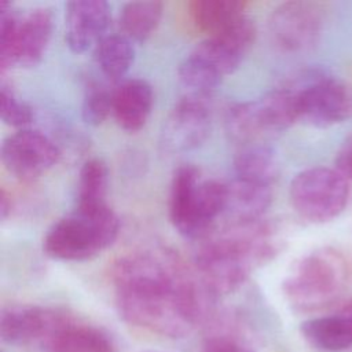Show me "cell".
<instances>
[{
    "label": "cell",
    "instance_id": "23",
    "mask_svg": "<svg viewBox=\"0 0 352 352\" xmlns=\"http://www.w3.org/2000/svg\"><path fill=\"white\" fill-rule=\"evenodd\" d=\"M109 170L99 158L85 161L80 169L76 206H91L106 204Z\"/></svg>",
    "mask_w": 352,
    "mask_h": 352
},
{
    "label": "cell",
    "instance_id": "27",
    "mask_svg": "<svg viewBox=\"0 0 352 352\" xmlns=\"http://www.w3.org/2000/svg\"><path fill=\"white\" fill-rule=\"evenodd\" d=\"M336 170L352 180V136L346 138L336 155Z\"/></svg>",
    "mask_w": 352,
    "mask_h": 352
},
{
    "label": "cell",
    "instance_id": "14",
    "mask_svg": "<svg viewBox=\"0 0 352 352\" xmlns=\"http://www.w3.org/2000/svg\"><path fill=\"white\" fill-rule=\"evenodd\" d=\"M111 12L109 3L103 0L69 1L65 11V40L67 47L81 54L89 50L106 36Z\"/></svg>",
    "mask_w": 352,
    "mask_h": 352
},
{
    "label": "cell",
    "instance_id": "22",
    "mask_svg": "<svg viewBox=\"0 0 352 352\" xmlns=\"http://www.w3.org/2000/svg\"><path fill=\"white\" fill-rule=\"evenodd\" d=\"M279 166L275 153L264 144L242 147L234 158V176L274 186Z\"/></svg>",
    "mask_w": 352,
    "mask_h": 352
},
{
    "label": "cell",
    "instance_id": "7",
    "mask_svg": "<svg viewBox=\"0 0 352 352\" xmlns=\"http://www.w3.org/2000/svg\"><path fill=\"white\" fill-rule=\"evenodd\" d=\"M54 30L50 8L37 7L18 14L7 1L0 3V67L36 66L44 56Z\"/></svg>",
    "mask_w": 352,
    "mask_h": 352
},
{
    "label": "cell",
    "instance_id": "1",
    "mask_svg": "<svg viewBox=\"0 0 352 352\" xmlns=\"http://www.w3.org/2000/svg\"><path fill=\"white\" fill-rule=\"evenodd\" d=\"M110 278L122 320L170 338L186 337L204 323L216 298L195 268L166 248L124 254Z\"/></svg>",
    "mask_w": 352,
    "mask_h": 352
},
{
    "label": "cell",
    "instance_id": "11",
    "mask_svg": "<svg viewBox=\"0 0 352 352\" xmlns=\"http://www.w3.org/2000/svg\"><path fill=\"white\" fill-rule=\"evenodd\" d=\"M60 158L55 142L40 131L19 129L1 144V162L16 179L30 182L50 170Z\"/></svg>",
    "mask_w": 352,
    "mask_h": 352
},
{
    "label": "cell",
    "instance_id": "17",
    "mask_svg": "<svg viewBox=\"0 0 352 352\" xmlns=\"http://www.w3.org/2000/svg\"><path fill=\"white\" fill-rule=\"evenodd\" d=\"M226 213L232 221L260 220L272 201V186L235 177L226 183Z\"/></svg>",
    "mask_w": 352,
    "mask_h": 352
},
{
    "label": "cell",
    "instance_id": "16",
    "mask_svg": "<svg viewBox=\"0 0 352 352\" xmlns=\"http://www.w3.org/2000/svg\"><path fill=\"white\" fill-rule=\"evenodd\" d=\"M153 102L151 85L142 78H129L113 91L111 113L124 131L138 132L147 122Z\"/></svg>",
    "mask_w": 352,
    "mask_h": 352
},
{
    "label": "cell",
    "instance_id": "28",
    "mask_svg": "<svg viewBox=\"0 0 352 352\" xmlns=\"http://www.w3.org/2000/svg\"><path fill=\"white\" fill-rule=\"evenodd\" d=\"M11 208H12L11 195L4 188H1V191H0V216L3 220H6L7 216L11 213Z\"/></svg>",
    "mask_w": 352,
    "mask_h": 352
},
{
    "label": "cell",
    "instance_id": "13",
    "mask_svg": "<svg viewBox=\"0 0 352 352\" xmlns=\"http://www.w3.org/2000/svg\"><path fill=\"white\" fill-rule=\"evenodd\" d=\"M65 311L40 305H8L0 314L1 340L11 345H41Z\"/></svg>",
    "mask_w": 352,
    "mask_h": 352
},
{
    "label": "cell",
    "instance_id": "20",
    "mask_svg": "<svg viewBox=\"0 0 352 352\" xmlns=\"http://www.w3.org/2000/svg\"><path fill=\"white\" fill-rule=\"evenodd\" d=\"M164 4L155 0L131 1L124 4L118 15L121 34L132 43H144L158 28Z\"/></svg>",
    "mask_w": 352,
    "mask_h": 352
},
{
    "label": "cell",
    "instance_id": "9",
    "mask_svg": "<svg viewBox=\"0 0 352 352\" xmlns=\"http://www.w3.org/2000/svg\"><path fill=\"white\" fill-rule=\"evenodd\" d=\"M290 85L297 92L300 120L312 126L329 128L352 114V94L333 76L311 72Z\"/></svg>",
    "mask_w": 352,
    "mask_h": 352
},
{
    "label": "cell",
    "instance_id": "4",
    "mask_svg": "<svg viewBox=\"0 0 352 352\" xmlns=\"http://www.w3.org/2000/svg\"><path fill=\"white\" fill-rule=\"evenodd\" d=\"M227 186L214 179H204L192 165L179 166L172 177L169 217L186 238H204L214 220L224 213Z\"/></svg>",
    "mask_w": 352,
    "mask_h": 352
},
{
    "label": "cell",
    "instance_id": "26",
    "mask_svg": "<svg viewBox=\"0 0 352 352\" xmlns=\"http://www.w3.org/2000/svg\"><path fill=\"white\" fill-rule=\"evenodd\" d=\"M199 352H254L248 345L228 336H214L208 338Z\"/></svg>",
    "mask_w": 352,
    "mask_h": 352
},
{
    "label": "cell",
    "instance_id": "10",
    "mask_svg": "<svg viewBox=\"0 0 352 352\" xmlns=\"http://www.w3.org/2000/svg\"><path fill=\"white\" fill-rule=\"evenodd\" d=\"M323 11L312 1H286L271 14L268 30L272 43L282 51L300 54L311 51L323 32Z\"/></svg>",
    "mask_w": 352,
    "mask_h": 352
},
{
    "label": "cell",
    "instance_id": "8",
    "mask_svg": "<svg viewBox=\"0 0 352 352\" xmlns=\"http://www.w3.org/2000/svg\"><path fill=\"white\" fill-rule=\"evenodd\" d=\"M289 197L298 216L312 223H324L344 210L349 197V186L336 169L316 166L294 176Z\"/></svg>",
    "mask_w": 352,
    "mask_h": 352
},
{
    "label": "cell",
    "instance_id": "21",
    "mask_svg": "<svg viewBox=\"0 0 352 352\" xmlns=\"http://www.w3.org/2000/svg\"><path fill=\"white\" fill-rule=\"evenodd\" d=\"M94 58L100 72L109 80L117 81L129 72L135 59V47L124 34H109L95 45Z\"/></svg>",
    "mask_w": 352,
    "mask_h": 352
},
{
    "label": "cell",
    "instance_id": "25",
    "mask_svg": "<svg viewBox=\"0 0 352 352\" xmlns=\"http://www.w3.org/2000/svg\"><path fill=\"white\" fill-rule=\"evenodd\" d=\"M0 98H1V120L4 124L22 128L29 125L33 121V110L29 104L19 100L14 91L3 81L0 85Z\"/></svg>",
    "mask_w": 352,
    "mask_h": 352
},
{
    "label": "cell",
    "instance_id": "18",
    "mask_svg": "<svg viewBox=\"0 0 352 352\" xmlns=\"http://www.w3.org/2000/svg\"><path fill=\"white\" fill-rule=\"evenodd\" d=\"M302 338L314 348L326 352H338L352 346V318L334 314L312 318L301 323Z\"/></svg>",
    "mask_w": 352,
    "mask_h": 352
},
{
    "label": "cell",
    "instance_id": "19",
    "mask_svg": "<svg viewBox=\"0 0 352 352\" xmlns=\"http://www.w3.org/2000/svg\"><path fill=\"white\" fill-rule=\"evenodd\" d=\"M246 7L248 3L241 0H194L188 3V14L194 25L209 37L245 15Z\"/></svg>",
    "mask_w": 352,
    "mask_h": 352
},
{
    "label": "cell",
    "instance_id": "6",
    "mask_svg": "<svg viewBox=\"0 0 352 352\" xmlns=\"http://www.w3.org/2000/svg\"><path fill=\"white\" fill-rule=\"evenodd\" d=\"M345 261L330 248L314 250L301 257L285 278L282 290L298 311H314L333 302L345 280Z\"/></svg>",
    "mask_w": 352,
    "mask_h": 352
},
{
    "label": "cell",
    "instance_id": "15",
    "mask_svg": "<svg viewBox=\"0 0 352 352\" xmlns=\"http://www.w3.org/2000/svg\"><path fill=\"white\" fill-rule=\"evenodd\" d=\"M40 346L43 352H117L107 333L67 312Z\"/></svg>",
    "mask_w": 352,
    "mask_h": 352
},
{
    "label": "cell",
    "instance_id": "5",
    "mask_svg": "<svg viewBox=\"0 0 352 352\" xmlns=\"http://www.w3.org/2000/svg\"><path fill=\"white\" fill-rule=\"evenodd\" d=\"M300 120L296 89L287 84L258 99L232 104L226 114L228 136L242 144L253 146L280 133Z\"/></svg>",
    "mask_w": 352,
    "mask_h": 352
},
{
    "label": "cell",
    "instance_id": "12",
    "mask_svg": "<svg viewBox=\"0 0 352 352\" xmlns=\"http://www.w3.org/2000/svg\"><path fill=\"white\" fill-rule=\"evenodd\" d=\"M212 126L209 100L184 95L169 111L161 129V146L170 154L199 147Z\"/></svg>",
    "mask_w": 352,
    "mask_h": 352
},
{
    "label": "cell",
    "instance_id": "24",
    "mask_svg": "<svg viewBox=\"0 0 352 352\" xmlns=\"http://www.w3.org/2000/svg\"><path fill=\"white\" fill-rule=\"evenodd\" d=\"M111 95L99 84H89L85 89L81 116L88 125H100L111 113Z\"/></svg>",
    "mask_w": 352,
    "mask_h": 352
},
{
    "label": "cell",
    "instance_id": "2",
    "mask_svg": "<svg viewBox=\"0 0 352 352\" xmlns=\"http://www.w3.org/2000/svg\"><path fill=\"white\" fill-rule=\"evenodd\" d=\"M202 239L194 268L216 297L239 289L256 267L272 260L280 249L275 228L263 219L231 221Z\"/></svg>",
    "mask_w": 352,
    "mask_h": 352
},
{
    "label": "cell",
    "instance_id": "3",
    "mask_svg": "<svg viewBox=\"0 0 352 352\" xmlns=\"http://www.w3.org/2000/svg\"><path fill=\"white\" fill-rule=\"evenodd\" d=\"M120 220L106 204L76 206L45 234L44 253L60 261H85L109 248L118 236Z\"/></svg>",
    "mask_w": 352,
    "mask_h": 352
},
{
    "label": "cell",
    "instance_id": "29",
    "mask_svg": "<svg viewBox=\"0 0 352 352\" xmlns=\"http://www.w3.org/2000/svg\"><path fill=\"white\" fill-rule=\"evenodd\" d=\"M338 314H342V315H346L349 318H352V300L346 301L338 311Z\"/></svg>",
    "mask_w": 352,
    "mask_h": 352
}]
</instances>
